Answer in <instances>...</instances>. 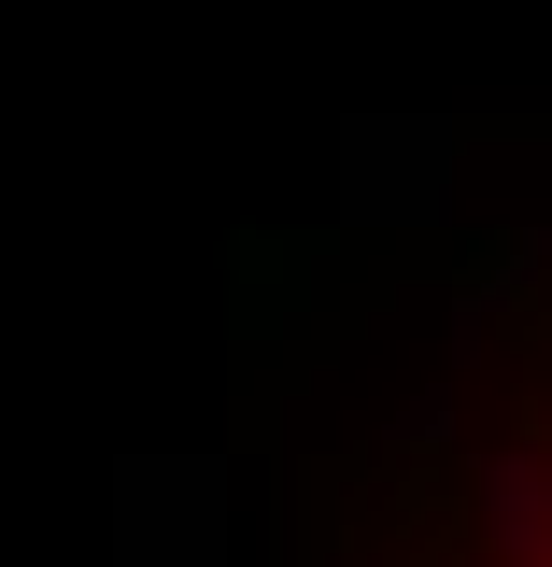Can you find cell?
<instances>
[{
  "label": "cell",
  "instance_id": "obj_1",
  "mask_svg": "<svg viewBox=\"0 0 552 567\" xmlns=\"http://www.w3.org/2000/svg\"><path fill=\"white\" fill-rule=\"evenodd\" d=\"M539 567H552V511H539Z\"/></svg>",
  "mask_w": 552,
  "mask_h": 567
}]
</instances>
